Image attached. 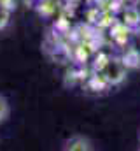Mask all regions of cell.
I'll use <instances>...</instances> for the list:
<instances>
[{"label":"cell","instance_id":"6da1fadb","mask_svg":"<svg viewBox=\"0 0 140 151\" xmlns=\"http://www.w3.org/2000/svg\"><path fill=\"white\" fill-rule=\"evenodd\" d=\"M126 76H128L126 63L121 62L119 58H109L100 69V77L107 84H112V86L121 84L126 79Z\"/></svg>","mask_w":140,"mask_h":151},{"label":"cell","instance_id":"7a4b0ae2","mask_svg":"<svg viewBox=\"0 0 140 151\" xmlns=\"http://www.w3.org/2000/svg\"><path fill=\"white\" fill-rule=\"evenodd\" d=\"M63 151H95L93 142L84 135H72L65 141Z\"/></svg>","mask_w":140,"mask_h":151},{"label":"cell","instance_id":"3957f363","mask_svg":"<svg viewBox=\"0 0 140 151\" xmlns=\"http://www.w3.org/2000/svg\"><path fill=\"white\" fill-rule=\"evenodd\" d=\"M9 114H11V106H9V100H7L4 95H0V123H4V121L9 118Z\"/></svg>","mask_w":140,"mask_h":151},{"label":"cell","instance_id":"277c9868","mask_svg":"<svg viewBox=\"0 0 140 151\" xmlns=\"http://www.w3.org/2000/svg\"><path fill=\"white\" fill-rule=\"evenodd\" d=\"M133 12H135V16H137V19H140V0H133Z\"/></svg>","mask_w":140,"mask_h":151},{"label":"cell","instance_id":"5b68a950","mask_svg":"<svg viewBox=\"0 0 140 151\" xmlns=\"http://www.w3.org/2000/svg\"><path fill=\"white\" fill-rule=\"evenodd\" d=\"M139 142H140V132H139Z\"/></svg>","mask_w":140,"mask_h":151},{"label":"cell","instance_id":"8992f818","mask_svg":"<svg viewBox=\"0 0 140 151\" xmlns=\"http://www.w3.org/2000/svg\"><path fill=\"white\" fill-rule=\"evenodd\" d=\"M137 151H140V148H139V150H137Z\"/></svg>","mask_w":140,"mask_h":151}]
</instances>
